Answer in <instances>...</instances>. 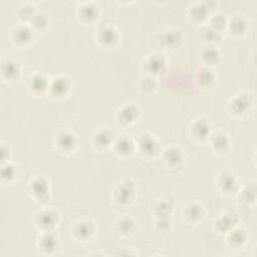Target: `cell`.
<instances>
[{
	"instance_id": "obj_1",
	"label": "cell",
	"mask_w": 257,
	"mask_h": 257,
	"mask_svg": "<svg viewBox=\"0 0 257 257\" xmlns=\"http://www.w3.org/2000/svg\"><path fill=\"white\" fill-rule=\"evenodd\" d=\"M136 194V183L130 178H124L117 182L113 187L111 191V200L118 207H127L134 203Z\"/></svg>"
},
{
	"instance_id": "obj_2",
	"label": "cell",
	"mask_w": 257,
	"mask_h": 257,
	"mask_svg": "<svg viewBox=\"0 0 257 257\" xmlns=\"http://www.w3.org/2000/svg\"><path fill=\"white\" fill-rule=\"evenodd\" d=\"M168 69V59L163 52L154 51L149 53L142 62V70L144 74L155 77H162Z\"/></svg>"
},
{
	"instance_id": "obj_3",
	"label": "cell",
	"mask_w": 257,
	"mask_h": 257,
	"mask_svg": "<svg viewBox=\"0 0 257 257\" xmlns=\"http://www.w3.org/2000/svg\"><path fill=\"white\" fill-rule=\"evenodd\" d=\"M136 152L142 157L151 159L160 155L162 152L159 140L149 132L140 133L135 139Z\"/></svg>"
},
{
	"instance_id": "obj_4",
	"label": "cell",
	"mask_w": 257,
	"mask_h": 257,
	"mask_svg": "<svg viewBox=\"0 0 257 257\" xmlns=\"http://www.w3.org/2000/svg\"><path fill=\"white\" fill-rule=\"evenodd\" d=\"M217 3L212 0L191 2L187 9V16L191 22L203 25L207 23L209 16L215 11Z\"/></svg>"
},
{
	"instance_id": "obj_5",
	"label": "cell",
	"mask_w": 257,
	"mask_h": 257,
	"mask_svg": "<svg viewBox=\"0 0 257 257\" xmlns=\"http://www.w3.org/2000/svg\"><path fill=\"white\" fill-rule=\"evenodd\" d=\"M160 156L165 168L172 173H179L185 167V154L182 149L176 145H170L165 148L161 152Z\"/></svg>"
},
{
	"instance_id": "obj_6",
	"label": "cell",
	"mask_w": 257,
	"mask_h": 257,
	"mask_svg": "<svg viewBox=\"0 0 257 257\" xmlns=\"http://www.w3.org/2000/svg\"><path fill=\"white\" fill-rule=\"evenodd\" d=\"M59 212L50 206L40 208L34 215V225L40 232L54 231L59 222Z\"/></svg>"
},
{
	"instance_id": "obj_7",
	"label": "cell",
	"mask_w": 257,
	"mask_h": 257,
	"mask_svg": "<svg viewBox=\"0 0 257 257\" xmlns=\"http://www.w3.org/2000/svg\"><path fill=\"white\" fill-rule=\"evenodd\" d=\"M27 192L36 203H45L49 200L51 194L48 179L42 175L32 177L28 182Z\"/></svg>"
},
{
	"instance_id": "obj_8",
	"label": "cell",
	"mask_w": 257,
	"mask_h": 257,
	"mask_svg": "<svg viewBox=\"0 0 257 257\" xmlns=\"http://www.w3.org/2000/svg\"><path fill=\"white\" fill-rule=\"evenodd\" d=\"M185 36L179 27L170 26L161 30L157 35L158 44L166 50H176L184 42Z\"/></svg>"
},
{
	"instance_id": "obj_9",
	"label": "cell",
	"mask_w": 257,
	"mask_h": 257,
	"mask_svg": "<svg viewBox=\"0 0 257 257\" xmlns=\"http://www.w3.org/2000/svg\"><path fill=\"white\" fill-rule=\"evenodd\" d=\"M35 36L36 32L32 27L29 24L21 22L14 25L9 33L10 42L18 48H25L31 45L35 40Z\"/></svg>"
},
{
	"instance_id": "obj_10",
	"label": "cell",
	"mask_w": 257,
	"mask_h": 257,
	"mask_svg": "<svg viewBox=\"0 0 257 257\" xmlns=\"http://www.w3.org/2000/svg\"><path fill=\"white\" fill-rule=\"evenodd\" d=\"M96 226L89 218H82L71 224L70 235L78 243H87L95 235Z\"/></svg>"
},
{
	"instance_id": "obj_11",
	"label": "cell",
	"mask_w": 257,
	"mask_h": 257,
	"mask_svg": "<svg viewBox=\"0 0 257 257\" xmlns=\"http://www.w3.org/2000/svg\"><path fill=\"white\" fill-rule=\"evenodd\" d=\"M217 190L224 196H234L241 189L238 178L229 170H222L215 180Z\"/></svg>"
},
{
	"instance_id": "obj_12",
	"label": "cell",
	"mask_w": 257,
	"mask_h": 257,
	"mask_svg": "<svg viewBox=\"0 0 257 257\" xmlns=\"http://www.w3.org/2000/svg\"><path fill=\"white\" fill-rule=\"evenodd\" d=\"M95 42L102 48H114L119 42L120 35L117 28L112 24H104L99 26L94 34Z\"/></svg>"
},
{
	"instance_id": "obj_13",
	"label": "cell",
	"mask_w": 257,
	"mask_h": 257,
	"mask_svg": "<svg viewBox=\"0 0 257 257\" xmlns=\"http://www.w3.org/2000/svg\"><path fill=\"white\" fill-rule=\"evenodd\" d=\"M53 144L56 151L67 155L76 150L78 146V138L73 131H70L69 128H61L55 134Z\"/></svg>"
},
{
	"instance_id": "obj_14",
	"label": "cell",
	"mask_w": 257,
	"mask_h": 257,
	"mask_svg": "<svg viewBox=\"0 0 257 257\" xmlns=\"http://www.w3.org/2000/svg\"><path fill=\"white\" fill-rule=\"evenodd\" d=\"M253 106V97L250 93L242 91L234 94L227 103V110L234 116L247 114Z\"/></svg>"
},
{
	"instance_id": "obj_15",
	"label": "cell",
	"mask_w": 257,
	"mask_h": 257,
	"mask_svg": "<svg viewBox=\"0 0 257 257\" xmlns=\"http://www.w3.org/2000/svg\"><path fill=\"white\" fill-rule=\"evenodd\" d=\"M75 8L76 18L85 25L95 23L100 16L99 6L94 1H79Z\"/></svg>"
},
{
	"instance_id": "obj_16",
	"label": "cell",
	"mask_w": 257,
	"mask_h": 257,
	"mask_svg": "<svg viewBox=\"0 0 257 257\" xmlns=\"http://www.w3.org/2000/svg\"><path fill=\"white\" fill-rule=\"evenodd\" d=\"M71 87L72 81L67 75L57 74L49 79L47 95L53 99H62L69 93Z\"/></svg>"
},
{
	"instance_id": "obj_17",
	"label": "cell",
	"mask_w": 257,
	"mask_h": 257,
	"mask_svg": "<svg viewBox=\"0 0 257 257\" xmlns=\"http://www.w3.org/2000/svg\"><path fill=\"white\" fill-rule=\"evenodd\" d=\"M141 107L134 102L123 103L117 108L114 114L115 121L120 126H130L138 121L141 116Z\"/></svg>"
},
{
	"instance_id": "obj_18",
	"label": "cell",
	"mask_w": 257,
	"mask_h": 257,
	"mask_svg": "<svg viewBox=\"0 0 257 257\" xmlns=\"http://www.w3.org/2000/svg\"><path fill=\"white\" fill-rule=\"evenodd\" d=\"M115 134L107 126H100L95 128L90 136L91 147L98 152L105 151L111 148L115 139Z\"/></svg>"
},
{
	"instance_id": "obj_19",
	"label": "cell",
	"mask_w": 257,
	"mask_h": 257,
	"mask_svg": "<svg viewBox=\"0 0 257 257\" xmlns=\"http://www.w3.org/2000/svg\"><path fill=\"white\" fill-rule=\"evenodd\" d=\"M0 75L4 82L12 83L19 80L21 76V65L17 59L12 56H5L1 60Z\"/></svg>"
},
{
	"instance_id": "obj_20",
	"label": "cell",
	"mask_w": 257,
	"mask_h": 257,
	"mask_svg": "<svg viewBox=\"0 0 257 257\" xmlns=\"http://www.w3.org/2000/svg\"><path fill=\"white\" fill-rule=\"evenodd\" d=\"M239 214L234 210H226L222 212L213 222V228L215 232L221 235H226L233 228L238 226Z\"/></svg>"
},
{
	"instance_id": "obj_21",
	"label": "cell",
	"mask_w": 257,
	"mask_h": 257,
	"mask_svg": "<svg viewBox=\"0 0 257 257\" xmlns=\"http://www.w3.org/2000/svg\"><path fill=\"white\" fill-rule=\"evenodd\" d=\"M212 132L213 130L211 122L203 116L195 118L191 121L189 125V136L191 137V139L198 143L208 141Z\"/></svg>"
},
{
	"instance_id": "obj_22",
	"label": "cell",
	"mask_w": 257,
	"mask_h": 257,
	"mask_svg": "<svg viewBox=\"0 0 257 257\" xmlns=\"http://www.w3.org/2000/svg\"><path fill=\"white\" fill-rule=\"evenodd\" d=\"M49 78L40 71H34L26 81V87L30 93L36 96L47 94Z\"/></svg>"
},
{
	"instance_id": "obj_23",
	"label": "cell",
	"mask_w": 257,
	"mask_h": 257,
	"mask_svg": "<svg viewBox=\"0 0 257 257\" xmlns=\"http://www.w3.org/2000/svg\"><path fill=\"white\" fill-rule=\"evenodd\" d=\"M111 150L119 158H128L136 153L135 140L126 135L116 136L111 146Z\"/></svg>"
},
{
	"instance_id": "obj_24",
	"label": "cell",
	"mask_w": 257,
	"mask_h": 257,
	"mask_svg": "<svg viewBox=\"0 0 257 257\" xmlns=\"http://www.w3.org/2000/svg\"><path fill=\"white\" fill-rule=\"evenodd\" d=\"M208 142H209V145L211 146V149L216 154H219V155L226 154L231 147L230 137L223 130L213 131Z\"/></svg>"
},
{
	"instance_id": "obj_25",
	"label": "cell",
	"mask_w": 257,
	"mask_h": 257,
	"mask_svg": "<svg viewBox=\"0 0 257 257\" xmlns=\"http://www.w3.org/2000/svg\"><path fill=\"white\" fill-rule=\"evenodd\" d=\"M205 215H206V210L204 206L201 203L196 201L186 204L182 211L183 219L187 223H190L193 225L203 221V219L205 218Z\"/></svg>"
},
{
	"instance_id": "obj_26",
	"label": "cell",
	"mask_w": 257,
	"mask_h": 257,
	"mask_svg": "<svg viewBox=\"0 0 257 257\" xmlns=\"http://www.w3.org/2000/svg\"><path fill=\"white\" fill-rule=\"evenodd\" d=\"M58 245H59V239H58V236L54 233V231L40 232L36 241V246L38 251L43 254L53 253L55 250H57Z\"/></svg>"
},
{
	"instance_id": "obj_27",
	"label": "cell",
	"mask_w": 257,
	"mask_h": 257,
	"mask_svg": "<svg viewBox=\"0 0 257 257\" xmlns=\"http://www.w3.org/2000/svg\"><path fill=\"white\" fill-rule=\"evenodd\" d=\"M196 83L203 90H210L214 88L217 83V75L211 67L201 65L196 69L195 73Z\"/></svg>"
},
{
	"instance_id": "obj_28",
	"label": "cell",
	"mask_w": 257,
	"mask_h": 257,
	"mask_svg": "<svg viewBox=\"0 0 257 257\" xmlns=\"http://www.w3.org/2000/svg\"><path fill=\"white\" fill-rule=\"evenodd\" d=\"M248 30V21L243 14L234 13L228 16L226 31L232 36L240 37L243 36Z\"/></svg>"
},
{
	"instance_id": "obj_29",
	"label": "cell",
	"mask_w": 257,
	"mask_h": 257,
	"mask_svg": "<svg viewBox=\"0 0 257 257\" xmlns=\"http://www.w3.org/2000/svg\"><path fill=\"white\" fill-rule=\"evenodd\" d=\"M175 204V199L169 195L157 199L152 208L154 217H171Z\"/></svg>"
},
{
	"instance_id": "obj_30",
	"label": "cell",
	"mask_w": 257,
	"mask_h": 257,
	"mask_svg": "<svg viewBox=\"0 0 257 257\" xmlns=\"http://www.w3.org/2000/svg\"><path fill=\"white\" fill-rule=\"evenodd\" d=\"M138 223L130 216H122L114 223V232L121 237H131L136 234Z\"/></svg>"
},
{
	"instance_id": "obj_31",
	"label": "cell",
	"mask_w": 257,
	"mask_h": 257,
	"mask_svg": "<svg viewBox=\"0 0 257 257\" xmlns=\"http://www.w3.org/2000/svg\"><path fill=\"white\" fill-rule=\"evenodd\" d=\"M198 37L203 42L204 45L217 46L223 37V33L213 29L208 24L200 25L198 28Z\"/></svg>"
},
{
	"instance_id": "obj_32",
	"label": "cell",
	"mask_w": 257,
	"mask_h": 257,
	"mask_svg": "<svg viewBox=\"0 0 257 257\" xmlns=\"http://www.w3.org/2000/svg\"><path fill=\"white\" fill-rule=\"evenodd\" d=\"M200 60L203 63L202 65L213 67L218 65L221 61V52L217 46L213 45H204L200 50Z\"/></svg>"
},
{
	"instance_id": "obj_33",
	"label": "cell",
	"mask_w": 257,
	"mask_h": 257,
	"mask_svg": "<svg viewBox=\"0 0 257 257\" xmlns=\"http://www.w3.org/2000/svg\"><path fill=\"white\" fill-rule=\"evenodd\" d=\"M225 237L227 245L232 249H241L246 244L248 239L247 232L238 226L229 231Z\"/></svg>"
},
{
	"instance_id": "obj_34",
	"label": "cell",
	"mask_w": 257,
	"mask_h": 257,
	"mask_svg": "<svg viewBox=\"0 0 257 257\" xmlns=\"http://www.w3.org/2000/svg\"><path fill=\"white\" fill-rule=\"evenodd\" d=\"M16 16L21 23L29 24L34 15L37 13L36 6L34 3L26 1L22 2L16 9Z\"/></svg>"
},
{
	"instance_id": "obj_35",
	"label": "cell",
	"mask_w": 257,
	"mask_h": 257,
	"mask_svg": "<svg viewBox=\"0 0 257 257\" xmlns=\"http://www.w3.org/2000/svg\"><path fill=\"white\" fill-rule=\"evenodd\" d=\"M227 21H228V16L226 14H224L221 11H214L209 16L206 24H208L213 29L223 33L224 31H226Z\"/></svg>"
},
{
	"instance_id": "obj_36",
	"label": "cell",
	"mask_w": 257,
	"mask_h": 257,
	"mask_svg": "<svg viewBox=\"0 0 257 257\" xmlns=\"http://www.w3.org/2000/svg\"><path fill=\"white\" fill-rule=\"evenodd\" d=\"M17 176V168L10 162L1 164L0 178L3 185H10Z\"/></svg>"
},
{
	"instance_id": "obj_37",
	"label": "cell",
	"mask_w": 257,
	"mask_h": 257,
	"mask_svg": "<svg viewBox=\"0 0 257 257\" xmlns=\"http://www.w3.org/2000/svg\"><path fill=\"white\" fill-rule=\"evenodd\" d=\"M50 20L49 17L42 11H37V13L34 15L32 20L30 21L29 25L32 27V29L38 33L45 31L49 26Z\"/></svg>"
},
{
	"instance_id": "obj_38",
	"label": "cell",
	"mask_w": 257,
	"mask_h": 257,
	"mask_svg": "<svg viewBox=\"0 0 257 257\" xmlns=\"http://www.w3.org/2000/svg\"><path fill=\"white\" fill-rule=\"evenodd\" d=\"M158 82L157 79L153 76L143 74L138 82V87L139 89L144 92V93H152L157 89Z\"/></svg>"
},
{
	"instance_id": "obj_39",
	"label": "cell",
	"mask_w": 257,
	"mask_h": 257,
	"mask_svg": "<svg viewBox=\"0 0 257 257\" xmlns=\"http://www.w3.org/2000/svg\"><path fill=\"white\" fill-rule=\"evenodd\" d=\"M154 227L157 233L168 234L173 227V222L171 217H155Z\"/></svg>"
},
{
	"instance_id": "obj_40",
	"label": "cell",
	"mask_w": 257,
	"mask_h": 257,
	"mask_svg": "<svg viewBox=\"0 0 257 257\" xmlns=\"http://www.w3.org/2000/svg\"><path fill=\"white\" fill-rule=\"evenodd\" d=\"M237 195L239 196V199L241 200L240 202H242L243 204L246 205H250V204H254L255 200H256V190L254 186H249L243 189H240L239 192L237 193Z\"/></svg>"
},
{
	"instance_id": "obj_41",
	"label": "cell",
	"mask_w": 257,
	"mask_h": 257,
	"mask_svg": "<svg viewBox=\"0 0 257 257\" xmlns=\"http://www.w3.org/2000/svg\"><path fill=\"white\" fill-rule=\"evenodd\" d=\"M11 159V149L6 144H1V164L10 162Z\"/></svg>"
}]
</instances>
